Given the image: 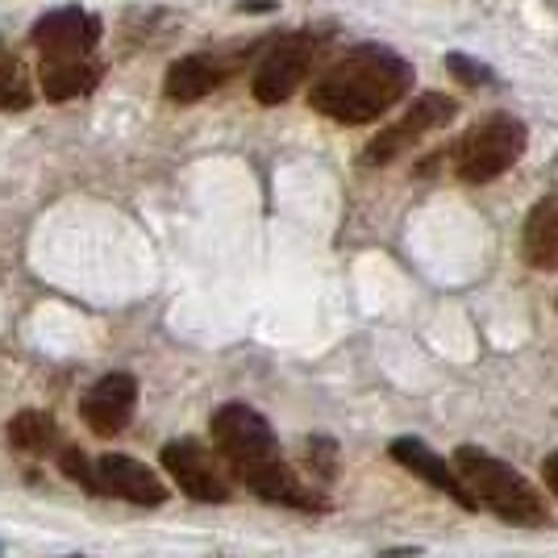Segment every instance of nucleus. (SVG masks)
<instances>
[{"instance_id":"f257e3e1","label":"nucleus","mask_w":558,"mask_h":558,"mask_svg":"<svg viewBox=\"0 0 558 558\" xmlns=\"http://www.w3.org/2000/svg\"><path fill=\"white\" fill-rule=\"evenodd\" d=\"M413 88V68L388 47H354L313 84L308 105L329 121L367 125Z\"/></svg>"},{"instance_id":"f03ea898","label":"nucleus","mask_w":558,"mask_h":558,"mask_svg":"<svg viewBox=\"0 0 558 558\" xmlns=\"http://www.w3.org/2000/svg\"><path fill=\"white\" fill-rule=\"evenodd\" d=\"M454 471H459V480L466 484V492L480 500V509L496 512L500 521L530 525V530L550 525L546 496L517 466L505 463V459H496V454L480 450V446H459L454 450Z\"/></svg>"},{"instance_id":"7ed1b4c3","label":"nucleus","mask_w":558,"mask_h":558,"mask_svg":"<svg viewBox=\"0 0 558 558\" xmlns=\"http://www.w3.org/2000/svg\"><path fill=\"white\" fill-rule=\"evenodd\" d=\"M530 146V130L521 117L496 113L480 121L454 150V175L463 184H488L496 175H505Z\"/></svg>"},{"instance_id":"20e7f679","label":"nucleus","mask_w":558,"mask_h":558,"mask_svg":"<svg viewBox=\"0 0 558 558\" xmlns=\"http://www.w3.org/2000/svg\"><path fill=\"white\" fill-rule=\"evenodd\" d=\"M213 442L221 450V459L230 463V471L242 480L246 471L255 466H267L279 459V442L276 429L267 425L263 413H255L251 404H221L209 421Z\"/></svg>"},{"instance_id":"39448f33","label":"nucleus","mask_w":558,"mask_h":558,"mask_svg":"<svg viewBox=\"0 0 558 558\" xmlns=\"http://www.w3.org/2000/svg\"><path fill=\"white\" fill-rule=\"evenodd\" d=\"M163 466L171 475V484L184 492L187 500H201V505H221L230 500V475L221 471V463L213 459L201 442H167L163 446Z\"/></svg>"},{"instance_id":"423d86ee","label":"nucleus","mask_w":558,"mask_h":558,"mask_svg":"<svg viewBox=\"0 0 558 558\" xmlns=\"http://www.w3.org/2000/svg\"><path fill=\"white\" fill-rule=\"evenodd\" d=\"M454 113H459V105H454L446 93L417 96V100L409 105V113L400 117L396 125H388V130L367 146V155H363V159H367V163H392L404 146H413V142H421L425 134H434V130L450 125Z\"/></svg>"},{"instance_id":"0eeeda50","label":"nucleus","mask_w":558,"mask_h":558,"mask_svg":"<svg viewBox=\"0 0 558 558\" xmlns=\"http://www.w3.org/2000/svg\"><path fill=\"white\" fill-rule=\"evenodd\" d=\"M313 38H283L279 47L267 50V59L258 63L255 80H251V93H255L258 105H283L288 96L301 88V80L313 68Z\"/></svg>"},{"instance_id":"6e6552de","label":"nucleus","mask_w":558,"mask_h":558,"mask_svg":"<svg viewBox=\"0 0 558 558\" xmlns=\"http://www.w3.org/2000/svg\"><path fill=\"white\" fill-rule=\"evenodd\" d=\"M134 404H138V379L125 372L100 375L93 388L80 400V417L88 421L96 438H113L121 434L130 417H134Z\"/></svg>"},{"instance_id":"1a4fd4ad","label":"nucleus","mask_w":558,"mask_h":558,"mask_svg":"<svg viewBox=\"0 0 558 558\" xmlns=\"http://www.w3.org/2000/svg\"><path fill=\"white\" fill-rule=\"evenodd\" d=\"M100 38V22L88 9H54L34 22V47L43 59H88Z\"/></svg>"},{"instance_id":"9d476101","label":"nucleus","mask_w":558,"mask_h":558,"mask_svg":"<svg viewBox=\"0 0 558 558\" xmlns=\"http://www.w3.org/2000/svg\"><path fill=\"white\" fill-rule=\"evenodd\" d=\"M388 454H392L404 471H413L417 480H425L429 488H438L442 496H450L459 509H480V500L466 492V484L459 480V471L446 463L438 450H429L421 438H396V442L388 446Z\"/></svg>"},{"instance_id":"9b49d317","label":"nucleus","mask_w":558,"mask_h":558,"mask_svg":"<svg viewBox=\"0 0 558 558\" xmlns=\"http://www.w3.org/2000/svg\"><path fill=\"white\" fill-rule=\"evenodd\" d=\"M96 475H100V492L117 496L125 505H163L167 484L146 463L130 459V454H100L96 459Z\"/></svg>"},{"instance_id":"f8f14e48","label":"nucleus","mask_w":558,"mask_h":558,"mask_svg":"<svg viewBox=\"0 0 558 558\" xmlns=\"http://www.w3.org/2000/svg\"><path fill=\"white\" fill-rule=\"evenodd\" d=\"M242 484L255 492V496H263L267 505H283V509H301V512H326L329 509L326 496H322L317 488H304L301 480H296V471L283 463V459L246 471Z\"/></svg>"},{"instance_id":"ddd939ff","label":"nucleus","mask_w":558,"mask_h":558,"mask_svg":"<svg viewBox=\"0 0 558 558\" xmlns=\"http://www.w3.org/2000/svg\"><path fill=\"white\" fill-rule=\"evenodd\" d=\"M521 251L537 271H558V192L542 196L525 226H521Z\"/></svg>"},{"instance_id":"4468645a","label":"nucleus","mask_w":558,"mask_h":558,"mask_svg":"<svg viewBox=\"0 0 558 558\" xmlns=\"http://www.w3.org/2000/svg\"><path fill=\"white\" fill-rule=\"evenodd\" d=\"M100 68L93 59H43V93L50 100H75V96L93 93Z\"/></svg>"},{"instance_id":"2eb2a0df","label":"nucleus","mask_w":558,"mask_h":558,"mask_svg":"<svg viewBox=\"0 0 558 558\" xmlns=\"http://www.w3.org/2000/svg\"><path fill=\"white\" fill-rule=\"evenodd\" d=\"M221 75H226V71L217 68L213 59H205V54H187V59L171 63V71H167V96L180 100V105H192V100L209 96L213 88L221 84Z\"/></svg>"},{"instance_id":"dca6fc26","label":"nucleus","mask_w":558,"mask_h":558,"mask_svg":"<svg viewBox=\"0 0 558 558\" xmlns=\"http://www.w3.org/2000/svg\"><path fill=\"white\" fill-rule=\"evenodd\" d=\"M54 438H59L54 421L47 413H38V409H25L9 425V442L17 446V450H25V454H47L50 446H54Z\"/></svg>"},{"instance_id":"f3484780","label":"nucleus","mask_w":558,"mask_h":558,"mask_svg":"<svg viewBox=\"0 0 558 558\" xmlns=\"http://www.w3.org/2000/svg\"><path fill=\"white\" fill-rule=\"evenodd\" d=\"M34 100V84H29V71L17 59H4L0 63V109L4 113H17Z\"/></svg>"},{"instance_id":"a211bd4d","label":"nucleus","mask_w":558,"mask_h":558,"mask_svg":"<svg viewBox=\"0 0 558 558\" xmlns=\"http://www.w3.org/2000/svg\"><path fill=\"white\" fill-rule=\"evenodd\" d=\"M446 71H450L459 84H466V88H484V84H496V71H492L488 63H480V59L463 54V50L446 54Z\"/></svg>"},{"instance_id":"6ab92c4d","label":"nucleus","mask_w":558,"mask_h":558,"mask_svg":"<svg viewBox=\"0 0 558 558\" xmlns=\"http://www.w3.org/2000/svg\"><path fill=\"white\" fill-rule=\"evenodd\" d=\"M59 466H63V475H68V480H75L80 488L100 492L96 463H88V454H84V450H63V454H59Z\"/></svg>"},{"instance_id":"aec40b11","label":"nucleus","mask_w":558,"mask_h":558,"mask_svg":"<svg viewBox=\"0 0 558 558\" xmlns=\"http://www.w3.org/2000/svg\"><path fill=\"white\" fill-rule=\"evenodd\" d=\"M308 466L322 480H333L338 475V446L329 442V438H308Z\"/></svg>"},{"instance_id":"412c9836","label":"nucleus","mask_w":558,"mask_h":558,"mask_svg":"<svg viewBox=\"0 0 558 558\" xmlns=\"http://www.w3.org/2000/svg\"><path fill=\"white\" fill-rule=\"evenodd\" d=\"M542 480H546V488L558 496V450L550 454V459H546V463H542Z\"/></svg>"},{"instance_id":"4be33fe9","label":"nucleus","mask_w":558,"mask_h":558,"mask_svg":"<svg viewBox=\"0 0 558 558\" xmlns=\"http://www.w3.org/2000/svg\"><path fill=\"white\" fill-rule=\"evenodd\" d=\"M75 558H80V555H75Z\"/></svg>"}]
</instances>
